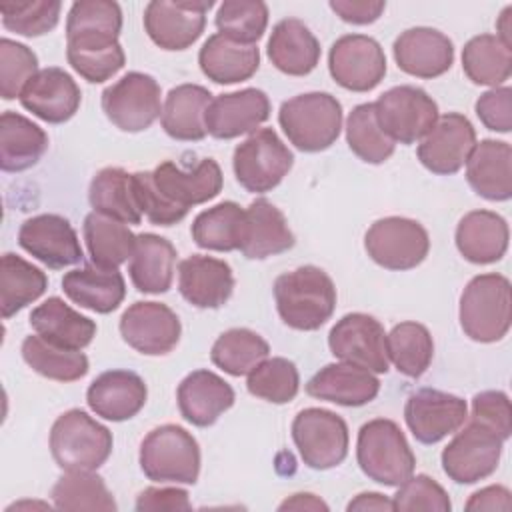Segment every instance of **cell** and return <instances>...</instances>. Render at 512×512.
<instances>
[{"instance_id":"obj_1","label":"cell","mask_w":512,"mask_h":512,"mask_svg":"<svg viewBox=\"0 0 512 512\" xmlns=\"http://www.w3.org/2000/svg\"><path fill=\"white\" fill-rule=\"evenodd\" d=\"M132 176L140 210L156 226L180 222L192 206L216 198L224 182L222 170L212 158H202L194 168L166 160L152 172H134Z\"/></svg>"},{"instance_id":"obj_2","label":"cell","mask_w":512,"mask_h":512,"mask_svg":"<svg viewBox=\"0 0 512 512\" xmlns=\"http://www.w3.org/2000/svg\"><path fill=\"white\" fill-rule=\"evenodd\" d=\"M274 300L286 326L310 332L334 314L336 288L322 268L300 266L274 280Z\"/></svg>"},{"instance_id":"obj_3","label":"cell","mask_w":512,"mask_h":512,"mask_svg":"<svg viewBox=\"0 0 512 512\" xmlns=\"http://www.w3.org/2000/svg\"><path fill=\"white\" fill-rule=\"evenodd\" d=\"M460 326L464 334L482 344L502 340L512 322V288L502 274L474 276L460 296Z\"/></svg>"},{"instance_id":"obj_4","label":"cell","mask_w":512,"mask_h":512,"mask_svg":"<svg viewBox=\"0 0 512 512\" xmlns=\"http://www.w3.org/2000/svg\"><path fill=\"white\" fill-rule=\"evenodd\" d=\"M360 470L384 486H400L414 474L416 456L394 420L374 418L362 424L356 440Z\"/></svg>"},{"instance_id":"obj_5","label":"cell","mask_w":512,"mask_h":512,"mask_svg":"<svg viewBox=\"0 0 512 512\" xmlns=\"http://www.w3.org/2000/svg\"><path fill=\"white\" fill-rule=\"evenodd\" d=\"M278 122L298 150L322 152L342 130V104L328 92H306L282 102Z\"/></svg>"},{"instance_id":"obj_6","label":"cell","mask_w":512,"mask_h":512,"mask_svg":"<svg viewBox=\"0 0 512 512\" xmlns=\"http://www.w3.org/2000/svg\"><path fill=\"white\" fill-rule=\"evenodd\" d=\"M50 452L66 472H92L112 452V432L80 408L56 418L50 430Z\"/></svg>"},{"instance_id":"obj_7","label":"cell","mask_w":512,"mask_h":512,"mask_svg":"<svg viewBox=\"0 0 512 512\" xmlns=\"http://www.w3.org/2000/svg\"><path fill=\"white\" fill-rule=\"evenodd\" d=\"M140 468L152 482L196 484L200 474V448L196 438L178 424L150 430L140 444Z\"/></svg>"},{"instance_id":"obj_8","label":"cell","mask_w":512,"mask_h":512,"mask_svg":"<svg viewBox=\"0 0 512 512\" xmlns=\"http://www.w3.org/2000/svg\"><path fill=\"white\" fill-rule=\"evenodd\" d=\"M294 164V154L272 128H258L234 150L232 168L238 184L254 194L276 188Z\"/></svg>"},{"instance_id":"obj_9","label":"cell","mask_w":512,"mask_h":512,"mask_svg":"<svg viewBox=\"0 0 512 512\" xmlns=\"http://www.w3.org/2000/svg\"><path fill=\"white\" fill-rule=\"evenodd\" d=\"M504 440L490 426L472 420L442 450V470L456 484H474L496 472Z\"/></svg>"},{"instance_id":"obj_10","label":"cell","mask_w":512,"mask_h":512,"mask_svg":"<svg viewBox=\"0 0 512 512\" xmlns=\"http://www.w3.org/2000/svg\"><path fill=\"white\" fill-rule=\"evenodd\" d=\"M292 440L304 464L312 470H328L344 462L348 454V426L332 410L304 408L292 422Z\"/></svg>"},{"instance_id":"obj_11","label":"cell","mask_w":512,"mask_h":512,"mask_svg":"<svg viewBox=\"0 0 512 512\" xmlns=\"http://www.w3.org/2000/svg\"><path fill=\"white\" fill-rule=\"evenodd\" d=\"M364 248L386 270H410L428 256L430 238L420 222L404 216H386L368 228Z\"/></svg>"},{"instance_id":"obj_12","label":"cell","mask_w":512,"mask_h":512,"mask_svg":"<svg viewBox=\"0 0 512 512\" xmlns=\"http://www.w3.org/2000/svg\"><path fill=\"white\" fill-rule=\"evenodd\" d=\"M380 128L400 144L422 140L438 122V104L418 86H394L374 102Z\"/></svg>"},{"instance_id":"obj_13","label":"cell","mask_w":512,"mask_h":512,"mask_svg":"<svg viewBox=\"0 0 512 512\" xmlns=\"http://www.w3.org/2000/svg\"><path fill=\"white\" fill-rule=\"evenodd\" d=\"M106 118L122 132H142L162 114L160 84L144 72H128L102 92Z\"/></svg>"},{"instance_id":"obj_14","label":"cell","mask_w":512,"mask_h":512,"mask_svg":"<svg viewBox=\"0 0 512 512\" xmlns=\"http://www.w3.org/2000/svg\"><path fill=\"white\" fill-rule=\"evenodd\" d=\"M330 352L342 362L360 366L364 370L388 372V346L384 326L370 314L350 312L342 316L328 334Z\"/></svg>"},{"instance_id":"obj_15","label":"cell","mask_w":512,"mask_h":512,"mask_svg":"<svg viewBox=\"0 0 512 512\" xmlns=\"http://www.w3.org/2000/svg\"><path fill=\"white\" fill-rule=\"evenodd\" d=\"M328 70L338 86L352 92H368L384 80L386 56L372 36L346 34L332 44Z\"/></svg>"},{"instance_id":"obj_16","label":"cell","mask_w":512,"mask_h":512,"mask_svg":"<svg viewBox=\"0 0 512 512\" xmlns=\"http://www.w3.org/2000/svg\"><path fill=\"white\" fill-rule=\"evenodd\" d=\"M212 6L210 0H152L144 8V30L162 50H186L202 36Z\"/></svg>"},{"instance_id":"obj_17","label":"cell","mask_w":512,"mask_h":512,"mask_svg":"<svg viewBox=\"0 0 512 512\" xmlns=\"http://www.w3.org/2000/svg\"><path fill=\"white\" fill-rule=\"evenodd\" d=\"M404 420L412 436L422 444H436L454 434L468 420V406L456 394L422 388L408 396Z\"/></svg>"},{"instance_id":"obj_18","label":"cell","mask_w":512,"mask_h":512,"mask_svg":"<svg viewBox=\"0 0 512 512\" xmlns=\"http://www.w3.org/2000/svg\"><path fill=\"white\" fill-rule=\"evenodd\" d=\"M180 320L162 302H134L120 318L122 340L146 356H164L180 340Z\"/></svg>"},{"instance_id":"obj_19","label":"cell","mask_w":512,"mask_h":512,"mask_svg":"<svg viewBox=\"0 0 512 512\" xmlns=\"http://www.w3.org/2000/svg\"><path fill=\"white\" fill-rule=\"evenodd\" d=\"M474 146L476 130L472 122L458 112H448L422 138L416 154L426 170L448 176L466 164Z\"/></svg>"},{"instance_id":"obj_20","label":"cell","mask_w":512,"mask_h":512,"mask_svg":"<svg viewBox=\"0 0 512 512\" xmlns=\"http://www.w3.org/2000/svg\"><path fill=\"white\" fill-rule=\"evenodd\" d=\"M18 244L48 268H66L82 262L80 240L64 216L38 214L22 222Z\"/></svg>"},{"instance_id":"obj_21","label":"cell","mask_w":512,"mask_h":512,"mask_svg":"<svg viewBox=\"0 0 512 512\" xmlns=\"http://www.w3.org/2000/svg\"><path fill=\"white\" fill-rule=\"evenodd\" d=\"M18 100L36 118L48 124H62L78 112L82 92L66 70L50 66L32 76Z\"/></svg>"},{"instance_id":"obj_22","label":"cell","mask_w":512,"mask_h":512,"mask_svg":"<svg viewBox=\"0 0 512 512\" xmlns=\"http://www.w3.org/2000/svg\"><path fill=\"white\" fill-rule=\"evenodd\" d=\"M270 100L260 88H244L212 98L206 110V132L218 140H232L266 122Z\"/></svg>"},{"instance_id":"obj_23","label":"cell","mask_w":512,"mask_h":512,"mask_svg":"<svg viewBox=\"0 0 512 512\" xmlns=\"http://www.w3.org/2000/svg\"><path fill=\"white\" fill-rule=\"evenodd\" d=\"M398 68L416 78H436L454 62L452 40L436 28L416 26L404 30L392 46Z\"/></svg>"},{"instance_id":"obj_24","label":"cell","mask_w":512,"mask_h":512,"mask_svg":"<svg viewBox=\"0 0 512 512\" xmlns=\"http://www.w3.org/2000/svg\"><path fill=\"white\" fill-rule=\"evenodd\" d=\"M178 290L196 308H220L234 290L232 268L220 258L192 254L178 264Z\"/></svg>"},{"instance_id":"obj_25","label":"cell","mask_w":512,"mask_h":512,"mask_svg":"<svg viewBox=\"0 0 512 512\" xmlns=\"http://www.w3.org/2000/svg\"><path fill=\"white\" fill-rule=\"evenodd\" d=\"M148 398L144 380L132 370H108L92 380L86 392L90 410L112 422H124L136 416Z\"/></svg>"},{"instance_id":"obj_26","label":"cell","mask_w":512,"mask_h":512,"mask_svg":"<svg viewBox=\"0 0 512 512\" xmlns=\"http://www.w3.org/2000/svg\"><path fill=\"white\" fill-rule=\"evenodd\" d=\"M294 246V234L284 214L266 198L254 200L244 210L238 250L250 260H264Z\"/></svg>"},{"instance_id":"obj_27","label":"cell","mask_w":512,"mask_h":512,"mask_svg":"<svg viewBox=\"0 0 512 512\" xmlns=\"http://www.w3.org/2000/svg\"><path fill=\"white\" fill-rule=\"evenodd\" d=\"M380 392V380L360 366L334 362L320 368L308 382L306 394L340 406H364Z\"/></svg>"},{"instance_id":"obj_28","label":"cell","mask_w":512,"mask_h":512,"mask_svg":"<svg viewBox=\"0 0 512 512\" xmlns=\"http://www.w3.org/2000/svg\"><path fill=\"white\" fill-rule=\"evenodd\" d=\"M178 408L186 422L206 428L234 404L232 386L210 370H194L178 384Z\"/></svg>"},{"instance_id":"obj_29","label":"cell","mask_w":512,"mask_h":512,"mask_svg":"<svg viewBox=\"0 0 512 512\" xmlns=\"http://www.w3.org/2000/svg\"><path fill=\"white\" fill-rule=\"evenodd\" d=\"M466 180L470 188L492 202L512 196V148L504 140L486 138L476 144L466 160Z\"/></svg>"},{"instance_id":"obj_30","label":"cell","mask_w":512,"mask_h":512,"mask_svg":"<svg viewBox=\"0 0 512 512\" xmlns=\"http://www.w3.org/2000/svg\"><path fill=\"white\" fill-rule=\"evenodd\" d=\"M62 290L74 304L98 314H110L122 304L126 282L118 268H104L92 262L66 272Z\"/></svg>"},{"instance_id":"obj_31","label":"cell","mask_w":512,"mask_h":512,"mask_svg":"<svg viewBox=\"0 0 512 512\" xmlns=\"http://www.w3.org/2000/svg\"><path fill=\"white\" fill-rule=\"evenodd\" d=\"M270 62L288 76H306L320 62V42L298 18L280 20L266 46Z\"/></svg>"},{"instance_id":"obj_32","label":"cell","mask_w":512,"mask_h":512,"mask_svg":"<svg viewBox=\"0 0 512 512\" xmlns=\"http://www.w3.org/2000/svg\"><path fill=\"white\" fill-rule=\"evenodd\" d=\"M508 224L492 210H472L456 226V248L472 264L498 262L508 250Z\"/></svg>"},{"instance_id":"obj_33","label":"cell","mask_w":512,"mask_h":512,"mask_svg":"<svg viewBox=\"0 0 512 512\" xmlns=\"http://www.w3.org/2000/svg\"><path fill=\"white\" fill-rule=\"evenodd\" d=\"M30 326L50 344L68 350H82L96 336V322L70 308L58 296H50L30 312Z\"/></svg>"},{"instance_id":"obj_34","label":"cell","mask_w":512,"mask_h":512,"mask_svg":"<svg viewBox=\"0 0 512 512\" xmlns=\"http://www.w3.org/2000/svg\"><path fill=\"white\" fill-rule=\"evenodd\" d=\"M204 76L216 84H236L252 78L260 66L256 44H240L222 34H212L198 52Z\"/></svg>"},{"instance_id":"obj_35","label":"cell","mask_w":512,"mask_h":512,"mask_svg":"<svg viewBox=\"0 0 512 512\" xmlns=\"http://www.w3.org/2000/svg\"><path fill=\"white\" fill-rule=\"evenodd\" d=\"M176 248L170 240L144 232L136 236V248L132 252L128 272L134 288L144 294L168 292L174 280Z\"/></svg>"},{"instance_id":"obj_36","label":"cell","mask_w":512,"mask_h":512,"mask_svg":"<svg viewBox=\"0 0 512 512\" xmlns=\"http://www.w3.org/2000/svg\"><path fill=\"white\" fill-rule=\"evenodd\" d=\"M212 94L198 84H180L164 100L160 122L164 132L182 142L202 140L206 132V110Z\"/></svg>"},{"instance_id":"obj_37","label":"cell","mask_w":512,"mask_h":512,"mask_svg":"<svg viewBox=\"0 0 512 512\" xmlns=\"http://www.w3.org/2000/svg\"><path fill=\"white\" fill-rule=\"evenodd\" d=\"M48 150V134L26 116L6 110L0 116V168L22 172L32 168Z\"/></svg>"},{"instance_id":"obj_38","label":"cell","mask_w":512,"mask_h":512,"mask_svg":"<svg viewBox=\"0 0 512 512\" xmlns=\"http://www.w3.org/2000/svg\"><path fill=\"white\" fill-rule=\"evenodd\" d=\"M88 200L96 212L124 224H140L144 216L136 198L134 176L122 168H102L90 182Z\"/></svg>"},{"instance_id":"obj_39","label":"cell","mask_w":512,"mask_h":512,"mask_svg":"<svg viewBox=\"0 0 512 512\" xmlns=\"http://www.w3.org/2000/svg\"><path fill=\"white\" fill-rule=\"evenodd\" d=\"M84 240L94 264L104 268H118L132 258L136 248V234L120 220L92 210L84 218Z\"/></svg>"},{"instance_id":"obj_40","label":"cell","mask_w":512,"mask_h":512,"mask_svg":"<svg viewBox=\"0 0 512 512\" xmlns=\"http://www.w3.org/2000/svg\"><path fill=\"white\" fill-rule=\"evenodd\" d=\"M48 288L46 274L26 262L24 258L6 252L0 264V312L8 320L34 300H38Z\"/></svg>"},{"instance_id":"obj_41","label":"cell","mask_w":512,"mask_h":512,"mask_svg":"<svg viewBox=\"0 0 512 512\" xmlns=\"http://www.w3.org/2000/svg\"><path fill=\"white\" fill-rule=\"evenodd\" d=\"M462 70L474 84L498 88L510 78L512 48L496 34L474 36L462 50Z\"/></svg>"},{"instance_id":"obj_42","label":"cell","mask_w":512,"mask_h":512,"mask_svg":"<svg viewBox=\"0 0 512 512\" xmlns=\"http://www.w3.org/2000/svg\"><path fill=\"white\" fill-rule=\"evenodd\" d=\"M270 354L268 342L250 328H230L222 332L210 350L214 366L230 376L250 374Z\"/></svg>"},{"instance_id":"obj_43","label":"cell","mask_w":512,"mask_h":512,"mask_svg":"<svg viewBox=\"0 0 512 512\" xmlns=\"http://www.w3.org/2000/svg\"><path fill=\"white\" fill-rule=\"evenodd\" d=\"M244 224V210L236 202H220L202 210L192 222V240L204 250H238Z\"/></svg>"},{"instance_id":"obj_44","label":"cell","mask_w":512,"mask_h":512,"mask_svg":"<svg viewBox=\"0 0 512 512\" xmlns=\"http://www.w3.org/2000/svg\"><path fill=\"white\" fill-rule=\"evenodd\" d=\"M22 358L34 372L58 382H74L88 372V358L84 352L50 344L38 334L24 338Z\"/></svg>"},{"instance_id":"obj_45","label":"cell","mask_w":512,"mask_h":512,"mask_svg":"<svg viewBox=\"0 0 512 512\" xmlns=\"http://www.w3.org/2000/svg\"><path fill=\"white\" fill-rule=\"evenodd\" d=\"M388 358L408 378H420L434 356V342L424 324L400 322L386 334Z\"/></svg>"},{"instance_id":"obj_46","label":"cell","mask_w":512,"mask_h":512,"mask_svg":"<svg viewBox=\"0 0 512 512\" xmlns=\"http://www.w3.org/2000/svg\"><path fill=\"white\" fill-rule=\"evenodd\" d=\"M346 142L350 150L368 164L386 162L396 148V142L378 124L374 102L352 108L346 120Z\"/></svg>"},{"instance_id":"obj_47","label":"cell","mask_w":512,"mask_h":512,"mask_svg":"<svg viewBox=\"0 0 512 512\" xmlns=\"http://www.w3.org/2000/svg\"><path fill=\"white\" fill-rule=\"evenodd\" d=\"M52 502L58 510H116L112 492L92 472H66L52 486Z\"/></svg>"},{"instance_id":"obj_48","label":"cell","mask_w":512,"mask_h":512,"mask_svg":"<svg viewBox=\"0 0 512 512\" xmlns=\"http://www.w3.org/2000/svg\"><path fill=\"white\" fill-rule=\"evenodd\" d=\"M246 388L256 398L272 404H286L298 394L300 374L296 364L288 358H266L248 374Z\"/></svg>"},{"instance_id":"obj_49","label":"cell","mask_w":512,"mask_h":512,"mask_svg":"<svg viewBox=\"0 0 512 512\" xmlns=\"http://www.w3.org/2000/svg\"><path fill=\"white\" fill-rule=\"evenodd\" d=\"M214 22L218 34L240 44H256L268 26V6L260 0H224Z\"/></svg>"},{"instance_id":"obj_50","label":"cell","mask_w":512,"mask_h":512,"mask_svg":"<svg viewBox=\"0 0 512 512\" xmlns=\"http://www.w3.org/2000/svg\"><path fill=\"white\" fill-rule=\"evenodd\" d=\"M62 4L56 0H30V2H4L0 4L2 26L26 38L48 34L60 20Z\"/></svg>"},{"instance_id":"obj_51","label":"cell","mask_w":512,"mask_h":512,"mask_svg":"<svg viewBox=\"0 0 512 512\" xmlns=\"http://www.w3.org/2000/svg\"><path fill=\"white\" fill-rule=\"evenodd\" d=\"M36 72L38 58L26 44L10 38L0 40V94L4 100L20 98Z\"/></svg>"},{"instance_id":"obj_52","label":"cell","mask_w":512,"mask_h":512,"mask_svg":"<svg viewBox=\"0 0 512 512\" xmlns=\"http://www.w3.org/2000/svg\"><path fill=\"white\" fill-rule=\"evenodd\" d=\"M68 64L90 84H100L110 80L116 72L122 70L126 62V54L118 44L112 46H94V48H80V46H66Z\"/></svg>"},{"instance_id":"obj_53","label":"cell","mask_w":512,"mask_h":512,"mask_svg":"<svg viewBox=\"0 0 512 512\" xmlns=\"http://www.w3.org/2000/svg\"><path fill=\"white\" fill-rule=\"evenodd\" d=\"M394 510H434L448 512L452 502L448 492L430 476L416 474L400 484L398 492L392 496Z\"/></svg>"},{"instance_id":"obj_54","label":"cell","mask_w":512,"mask_h":512,"mask_svg":"<svg viewBox=\"0 0 512 512\" xmlns=\"http://www.w3.org/2000/svg\"><path fill=\"white\" fill-rule=\"evenodd\" d=\"M472 420H478L500 434L502 440L510 438V400L500 390H484L472 398Z\"/></svg>"},{"instance_id":"obj_55","label":"cell","mask_w":512,"mask_h":512,"mask_svg":"<svg viewBox=\"0 0 512 512\" xmlns=\"http://www.w3.org/2000/svg\"><path fill=\"white\" fill-rule=\"evenodd\" d=\"M476 116L480 122L494 132H510L512 128V88L498 86L492 88L476 100Z\"/></svg>"},{"instance_id":"obj_56","label":"cell","mask_w":512,"mask_h":512,"mask_svg":"<svg viewBox=\"0 0 512 512\" xmlns=\"http://www.w3.org/2000/svg\"><path fill=\"white\" fill-rule=\"evenodd\" d=\"M188 492L182 488H156L150 486L140 492L136 500V510H190Z\"/></svg>"},{"instance_id":"obj_57","label":"cell","mask_w":512,"mask_h":512,"mask_svg":"<svg viewBox=\"0 0 512 512\" xmlns=\"http://www.w3.org/2000/svg\"><path fill=\"white\" fill-rule=\"evenodd\" d=\"M330 8L344 20L350 24H372L376 22L384 8L386 2L382 0H332Z\"/></svg>"},{"instance_id":"obj_58","label":"cell","mask_w":512,"mask_h":512,"mask_svg":"<svg viewBox=\"0 0 512 512\" xmlns=\"http://www.w3.org/2000/svg\"><path fill=\"white\" fill-rule=\"evenodd\" d=\"M510 490L504 486H486L470 496L466 510H510Z\"/></svg>"},{"instance_id":"obj_59","label":"cell","mask_w":512,"mask_h":512,"mask_svg":"<svg viewBox=\"0 0 512 512\" xmlns=\"http://www.w3.org/2000/svg\"><path fill=\"white\" fill-rule=\"evenodd\" d=\"M346 510H394V504L380 492H362L348 502Z\"/></svg>"},{"instance_id":"obj_60","label":"cell","mask_w":512,"mask_h":512,"mask_svg":"<svg viewBox=\"0 0 512 512\" xmlns=\"http://www.w3.org/2000/svg\"><path fill=\"white\" fill-rule=\"evenodd\" d=\"M278 510H328V504L322 502L318 496L308 494V492H300V494H292L290 498H286Z\"/></svg>"},{"instance_id":"obj_61","label":"cell","mask_w":512,"mask_h":512,"mask_svg":"<svg viewBox=\"0 0 512 512\" xmlns=\"http://www.w3.org/2000/svg\"><path fill=\"white\" fill-rule=\"evenodd\" d=\"M510 14H512V6H506L504 10H502V14H500V18H498V22H496V30H498V38L506 44V46H510L512 48V36H510V32H512V28H510Z\"/></svg>"}]
</instances>
